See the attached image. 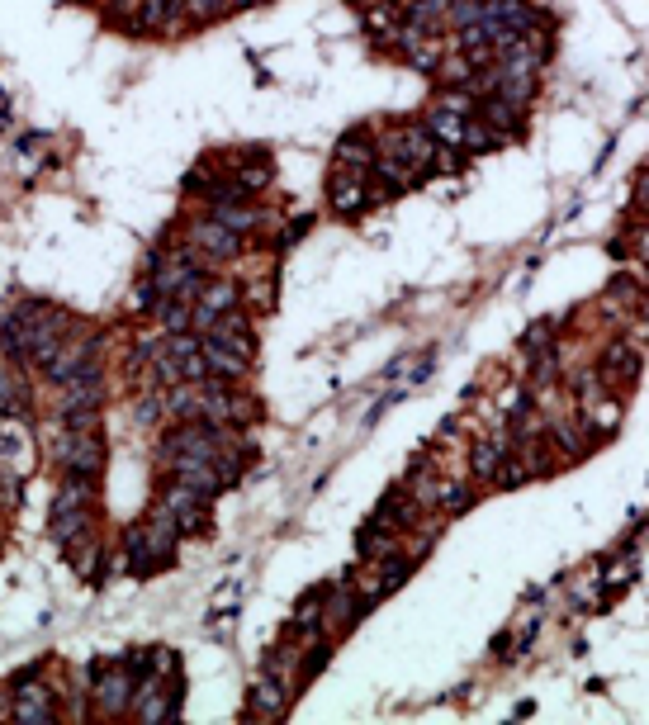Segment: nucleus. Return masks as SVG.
<instances>
[{
  "mask_svg": "<svg viewBox=\"0 0 649 725\" xmlns=\"http://www.w3.org/2000/svg\"><path fill=\"white\" fill-rule=\"evenodd\" d=\"M53 455H57V465H62V474L95 479L100 465H105V441L95 436V427H67V432H57Z\"/></svg>",
  "mask_w": 649,
  "mask_h": 725,
  "instance_id": "nucleus-1",
  "label": "nucleus"
},
{
  "mask_svg": "<svg viewBox=\"0 0 649 725\" xmlns=\"http://www.w3.org/2000/svg\"><path fill=\"white\" fill-rule=\"evenodd\" d=\"M86 531H91V479L67 474V489L57 493V503H53V536L62 545H72Z\"/></svg>",
  "mask_w": 649,
  "mask_h": 725,
  "instance_id": "nucleus-2",
  "label": "nucleus"
},
{
  "mask_svg": "<svg viewBox=\"0 0 649 725\" xmlns=\"http://www.w3.org/2000/svg\"><path fill=\"white\" fill-rule=\"evenodd\" d=\"M100 394L105 384L95 375V365H81L72 380L62 384V413H67V427H91L95 408H100Z\"/></svg>",
  "mask_w": 649,
  "mask_h": 725,
  "instance_id": "nucleus-3",
  "label": "nucleus"
},
{
  "mask_svg": "<svg viewBox=\"0 0 649 725\" xmlns=\"http://www.w3.org/2000/svg\"><path fill=\"white\" fill-rule=\"evenodd\" d=\"M185 242H190V252H199L204 261H228V256H237V247H242V237H237L228 223H218V218L190 223V228H185Z\"/></svg>",
  "mask_w": 649,
  "mask_h": 725,
  "instance_id": "nucleus-4",
  "label": "nucleus"
},
{
  "mask_svg": "<svg viewBox=\"0 0 649 725\" xmlns=\"http://www.w3.org/2000/svg\"><path fill=\"white\" fill-rule=\"evenodd\" d=\"M285 711H289V678L261 673L252 683V697H247V716H256V721H280Z\"/></svg>",
  "mask_w": 649,
  "mask_h": 725,
  "instance_id": "nucleus-5",
  "label": "nucleus"
},
{
  "mask_svg": "<svg viewBox=\"0 0 649 725\" xmlns=\"http://www.w3.org/2000/svg\"><path fill=\"white\" fill-rule=\"evenodd\" d=\"M199 304L190 309V327H199V332H209V327L223 318V313H233L237 304V285L233 280H214V285H199L195 294Z\"/></svg>",
  "mask_w": 649,
  "mask_h": 725,
  "instance_id": "nucleus-6",
  "label": "nucleus"
},
{
  "mask_svg": "<svg viewBox=\"0 0 649 725\" xmlns=\"http://www.w3.org/2000/svg\"><path fill=\"white\" fill-rule=\"evenodd\" d=\"M204 503H209V493L190 489V484H181V479L162 493V508L181 522V531H199V526H204V517H209V512H204Z\"/></svg>",
  "mask_w": 649,
  "mask_h": 725,
  "instance_id": "nucleus-7",
  "label": "nucleus"
},
{
  "mask_svg": "<svg viewBox=\"0 0 649 725\" xmlns=\"http://www.w3.org/2000/svg\"><path fill=\"white\" fill-rule=\"evenodd\" d=\"M138 683H133V673L128 669H109L100 673V683H95V702H100V711H109V716H119V711L133 707V697H138Z\"/></svg>",
  "mask_w": 649,
  "mask_h": 725,
  "instance_id": "nucleus-8",
  "label": "nucleus"
},
{
  "mask_svg": "<svg viewBox=\"0 0 649 725\" xmlns=\"http://www.w3.org/2000/svg\"><path fill=\"white\" fill-rule=\"evenodd\" d=\"M91 351H95V337H72V342L57 346V356L43 365V370H48L57 384H67L76 370H81V365H91Z\"/></svg>",
  "mask_w": 649,
  "mask_h": 725,
  "instance_id": "nucleus-9",
  "label": "nucleus"
},
{
  "mask_svg": "<svg viewBox=\"0 0 649 725\" xmlns=\"http://www.w3.org/2000/svg\"><path fill=\"white\" fill-rule=\"evenodd\" d=\"M15 721L48 725V721H53V692H48V688H38V683H19V697H15Z\"/></svg>",
  "mask_w": 649,
  "mask_h": 725,
  "instance_id": "nucleus-10",
  "label": "nucleus"
},
{
  "mask_svg": "<svg viewBox=\"0 0 649 725\" xmlns=\"http://www.w3.org/2000/svg\"><path fill=\"white\" fill-rule=\"evenodd\" d=\"M465 124H469L465 114H455V109H446V105H432L422 128H427L441 147H465Z\"/></svg>",
  "mask_w": 649,
  "mask_h": 725,
  "instance_id": "nucleus-11",
  "label": "nucleus"
},
{
  "mask_svg": "<svg viewBox=\"0 0 649 725\" xmlns=\"http://www.w3.org/2000/svg\"><path fill=\"white\" fill-rule=\"evenodd\" d=\"M199 351H204V370L209 375H218V380L228 384V380H237V375H247V356H237V351H228V346H218V342H199Z\"/></svg>",
  "mask_w": 649,
  "mask_h": 725,
  "instance_id": "nucleus-12",
  "label": "nucleus"
},
{
  "mask_svg": "<svg viewBox=\"0 0 649 725\" xmlns=\"http://www.w3.org/2000/svg\"><path fill=\"white\" fill-rule=\"evenodd\" d=\"M332 209L337 214H361L365 209V176L361 171H342L332 181Z\"/></svg>",
  "mask_w": 649,
  "mask_h": 725,
  "instance_id": "nucleus-13",
  "label": "nucleus"
},
{
  "mask_svg": "<svg viewBox=\"0 0 649 725\" xmlns=\"http://www.w3.org/2000/svg\"><path fill=\"white\" fill-rule=\"evenodd\" d=\"M635 370H640V356L631 351V342H612V346H607V356H602V380L626 384V380H635Z\"/></svg>",
  "mask_w": 649,
  "mask_h": 725,
  "instance_id": "nucleus-14",
  "label": "nucleus"
},
{
  "mask_svg": "<svg viewBox=\"0 0 649 725\" xmlns=\"http://www.w3.org/2000/svg\"><path fill=\"white\" fill-rule=\"evenodd\" d=\"M0 470L5 474H29V441L10 427H0Z\"/></svg>",
  "mask_w": 649,
  "mask_h": 725,
  "instance_id": "nucleus-15",
  "label": "nucleus"
},
{
  "mask_svg": "<svg viewBox=\"0 0 649 725\" xmlns=\"http://www.w3.org/2000/svg\"><path fill=\"white\" fill-rule=\"evenodd\" d=\"M488 128H498V133H512V128L522 124V105H512V100H503V95H488L484 100V114H479Z\"/></svg>",
  "mask_w": 649,
  "mask_h": 725,
  "instance_id": "nucleus-16",
  "label": "nucleus"
},
{
  "mask_svg": "<svg viewBox=\"0 0 649 725\" xmlns=\"http://www.w3.org/2000/svg\"><path fill=\"white\" fill-rule=\"evenodd\" d=\"M375 171H379V181L389 185V190H403V185H413L417 181V166L413 162H403V157H375Z\"/></svg>",
  "mask_w": 649,
  "mask_h": 725,
  "instance_id": "nucleus-17",
  "label": "nucleus"
},
{
  "mask_svg": "<svg viewBox=\"0 0 649 725\" xmlns=\"http://www.w3.org/2000/svg\"><path fill=\"white\" fill-rule=\"evenodd\" d=\"M214 218H218V223H228V228H233L237 237L252 233L256 223H261V214H256V209H247V204H228V200L214 204Z\"/></svg>",
  "mask_w": 649,
  "mask_h": 725,
  "instance_id": "nucleus-18",
  "label": "nucleus"
},
{
  "mask_svg": "<svg viewBox=\"0 0 649 725\" xmlns=\"http://www.w3.org/2000/svg\"><path fill=\"white\" fill-rule=\"evenodd\" d=\"M337 166H342V171H361L365 176V166H375V152H370V143H361V138H346L342 152H337Z\"/></svg>",
  "mask_w": 649,
  "mask_h": 725,
  "instance_id": "nucleus-19",
  "label": "nucleus"
},
{
  "mask_svg": "<svg viewBox=\"0 0 649 725\" xmlns=\"http://www.w3.org/2000/svg\"><path fill=\"white\" fill-rule=\"evenodd\" d=\"M157 318H162L166 332H185V327H190V304H185V299H162V304H157Z\"/></svg>",
  "mask_w": 649,
  "mask_h": 725,
  "instance_id": "nucleus-20",
  "label": "nucleus"
},
{
  "mask_svg": "<svg viewBox=\"0 0 649 725\" xmlns=\"http://www.w3.org/2000/svg\"><path fill=\"white\" fill-rule=\"evenodd\" d=\"M370 24H375V29H389V24H394V5H379L375 15H370Z\"/></svg>",
  "mask_w": 649,
  "mask_h": 725,
  "instance_id": "nucleus-21",
  "label": "nucleus"
},
{
  "mask_svg": "<svg viewBox=\"0 0 649 725\" xmlns=\"http://www.w3.org/2000/svg\"><path fill=\"white\" fill-rule=\"evenodd\" d=\"M635 200H640V209H645V214H649V176H645V181H640V195H635Z\"/></svg>",
  "mask_w": 649,
  "mask_h": 725,
  "instance_id": "nucleus-22",
  "label": "nucleus"
}]
</instances>
